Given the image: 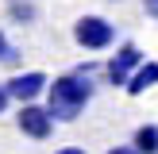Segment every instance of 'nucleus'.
<instances>
[{"label":"nucleus","instance_id":"nucleus-12","mask_svg":"<svg viewBox=\"0 0 158 154\" xmlns=\"http://www.w3.org/2000/svg\"><path fill=\"white\" fill-rule=\"evenodd\" d=\"M54 154H89L85 146H62V150H54Z\"/></svg>","mask_w":158,"mask_h":154},{"label":"nucleus","instance_id":"nucleus-1","mask_svg":"<svg viewBox=\"0 0 158 154\" xmlns=\"http://www.w3.org/2000/svg\"><path fill=\"white\" fill-rule=\"evenodd\" d=\"M93 92H97V85L89 81L85 73H62L50 81V89H46V108H50V116L58 123H73L77 116L85 112V104L93 100Z\"/></svg>","mask_w":158,"mask_h":154},{"label":"nucleus","instance_id":"nucleus-6","mask_svg":"<svg viewBox=\"0 0 158 154\" xmlns=\"http://www.w3.org/2000/svg\"><path fill=\"white\" fill-rule=\"evenodd\" d=\"M158 85V62H143V66L131 73V81H127V92L131 96H143L147 89H154Z\"/></svg>","mask_w":158,"mask_h":154},{"label":"nucleus","instance_id":"nucleus-8","mask_svg":"<svg viewBox=\"0 0 158 154\" xmlns=\"http://www.w3.org/2000/svg\"><path fill=\"white\" fill-rule=\"evenodd\" d=\"M135 150L139 154H158V123H143V127L135 131Z\"/></svg>","mask_w":158,"mask_h":154},{"label":"nucleus","instance_id":"nucleus-11","mask_svg":"<svg viewBox=\"0 0 158 154\" xmlns=\"http://www.w3.org/2000/svg\"><path fill=\"white\" fill-rule=\"evenodd\" d=\"M108 154H139V150H135V143H131V146H112Z\"/></svg>","mask_w":158,"mask_h":154},{"label":"nucleus","instance_id":"nucleus-9","mask_svg":"<svg viewBox=\"0 0 158 154\" xmlns=\"http://www.w3.org/2000/svg\"><path fill=\"white\" fill-rule=\"evenodd\" d=\"M8 104H12V92H8V85H4V81H0V116H4V112H8Z\"/></svg>","mask_w":158,"mask_h":154},{"label":"nucleus","instance_id":"nucleus-3","mask_svg":"<svg viewBox=\"0 0 158 154\" xmlns=\"http://www.w3.org/2000/svg\"><path fill=\"white\" fill-rule=\"evenodd\" d=\"M139 66H143V50H139L135 43H123V46H116V54L108 58L104 77H108V85H120V89H127L131 73H135Z\"/></svg>","mask_w":158,"mask_h":154},{"label":"nucleus","instance_id":"nucleus-10","mask_svg":"<svg viewBox=\"0 0 158 154\" xmlns=\"http://www.w3.org/2000/svg\"><path fill=\"white\" fill-rule=\"evenodd\" d=\"M8 54H12V46H8V35H4V31H0V62H4Z\"/></svg>","mask_w":158,"mask_h":154},{"label":"nucleus","instance_id":"nucleus-13","mask_svg":"<svg viewBox=\"0 0 158 154\" xmlns=\"http://www.w3.org/2000/svg\"><path fill=\"white\" fill-rule=\"evenodd\" d=\"M143 4H147V15H154V19H158V0H143Z\"/></svg>","mask_w":158,"mask_h":154},{"label":"nucleus","instance_id":"nucleus-4","mask_svg":"<svg viewBox=\"0 0 158 154\" xmlns=\"http://www.w3.org/2000/svg\"><path fill=\"white\" fill-rule=\"evenodd\" d=\"M15 127L23 131L27 139H50L54 135V116H50V108H43V104H19V116H15Z\"/></svg>","mask_w":158,"mask_h":154},{"label":"nucleus","instance_id":"nucleus-2","mask_svg":"<svg viewBox=\"0 0 158 154\" xmlns=\"http://www.w3.org/2000/svg\"><path fill=\"white\" fill-rule=\"evenodd\" d=\"M73 43L81 50H108L116 43V23H108L104 15H81L73 23Z\"/></svg>","mask_w":158,"mask_h":154},{"label":"nucleus","instance_id":"nucleus-5","mask_svg":"<svg viewBox=\"0 0 158 154\" xmlns=\"http://www.w3.org/2000/svg\"><path fill=\"white\" fill-rule=\"evenodd\" d=\"M8 92H12V100H19V104H31V100H39L46 89H50V81H46L43 69H27V73H15L12 81H4Z\"/></svg>","mask_w":158,"mask_h":154},{"label":"nucleus","instance_id":"nucleus-7","mask_svg":"<svg viewBox=\"0 0 158 154\" xmlns=\"http://www.w3.org/2000/svg\"><path fill=\"white\" fill-rule=\"evenodd\" d=\"M8 19H12V23H19V27L35 23V19H39L35 0H8Z\"/></svg>","mask_w":158,"mask_h":154}]
</instances>
